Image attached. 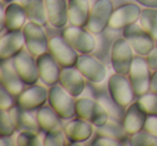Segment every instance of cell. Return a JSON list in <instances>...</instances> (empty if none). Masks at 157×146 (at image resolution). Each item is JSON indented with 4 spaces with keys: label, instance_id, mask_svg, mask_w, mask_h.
<instances>
[{
    "label": "cell",
    "instance_id": "74e56055",
    "mask_svg": "<svg viewBox=\"0 0 157 146\" xmlns=\"http://www.w3.org/2000/svg\"><path fill=\"white\" fill-rule=\"evenodd\" d=\"M135 1L144 8L157 9V0H135Z\"/></svg>",
    "mask_w": 157,
    "mask_h": 146
},
{
    "label": "cell",
    "instance_id": "8fae6325",
    "mask_svg": "<svg viewBox=\"0 0 157 146\" xmlns=\"http://www.w3.org/2000/svg\"><path fill=\"white\" fill-rule=\"evenodd\" d=\"M12 62L20 77L27 86L37 84L40 81L37 57L30 54L26 48L13 57Z\"/></svg>",
    "mask_w": 157,
    "mask_h": 146
},
{
    "label": "cell",
    "instance_id": "2e32d148",
    "mask_svg": "<svg viewBox=\"0 0 157 146\" xmlns=\"http://www.w3.org/2000/svg\"><path fill=\"white\" fill-rule=\"evenodd\" d=\"M48 101V88L40 84L29 85L16 98V104L27 111H37Z\"/></svg>",
    "mask_w": 157,
    "mask_h": 146
},
{
    "label": "cell",
    "instance_id": "8992f818",
    "mask_svg": "<svg viewBox=\"0 0 157 146\" xmlns=\"http://www.w3.org/2000/svg\"><path fill=\"white\" fill-rule=\"evenodd\" d=\"M75 101L76 99L59 84L48 87V103L63 120L72 119L76 116Z\"/></svg>",
    "mask_w": 157,
    "mask_h": 146
},
{
    "label": "cell",
    "instance_id": "f35d334b",
    "mask_svg": "<svg viewBox=\"0 0 157 146\" xmlns=\"http://www.w3.org/2000/svg\"><path fill=\"white\" fill-rule=\"evenodd\" d=\"M150 92H154V94H157V70H155V71L152 72Z\"/></svg>",
    "mask_w": 157,
    "mask_h": 146
},
{
    "label": "cell",
    "instance_id": "ffe728a7",
    "mask_svg": "<svg viewBox=\"0 0 157 146\" xmlns=\"http://www.w3.org/2000/svg\"><path fill=\"white\" fill-rule=\"evenodd\" d=\"M0 83H1V86H3L15 98H17L27 87V85L22 81L18 73L16 72L13 62H12V59L1 62V66H0Z\"/></svg>",
    "mask_w": 157,
    "mask_h": 146
},
{
    "label": "cell",
    "instance_id": "4fadbf2b",
    "mask_svg": "<svg viewBox=\"0 0 157 146\" xmlns=\"http://www.w3.org/2000/svg\"><path fill=\"white\" fill-rule=\"evenodd\" d=\"M142 8L139 3L127 2L117 7L113 12L109 28L115 31H123L125 28L139 23Z\"/></svg>",
    "mask_w": 157,
    "mask_h": 146
},
{
    "label": "cell",
    "instance_id": "7c38bea8",
    "mask_svg": "<svg viewBox=\"0 0 157 146\" xmlns=\"http://www.w3.org/2000/svg\"><path fill=\"white\" fill-rule=\"evenodd\" d=\"M48 52L53 55L61 68L75 67L80 57V54L60 35L52 36L50 38Z\"/></svg>",
    "mask_w": 157,
    "mask_h": 146
},
{
    "label": "cell",
    "instance_id": "277c9868",
    "mask_svg": "<svg viewBox=\"0 0 157 146\" xmlns=\"http://www.w3.org/2000/svg\"><path fill=\"white\" fill-rule=\"evenodd\" d=\"M107 87L114 102L124 109L129 107L133 102L135 98H137L128 75L114 72L108 80Z\"/></svg>",
    "mask_w": 157,
    "mask_h": 146
},
{
    "label": "cell",
    "instance_id": "e0dca14e",
    "mask_svg": "<svg viewBox=\"0 0 157 146\" xmlns=\"http://www.w3.org/2000/svg\"><path fill=\"white\" fill-rule=\"evenodd\" d=\"M40 81L48 87L59 84L61 73V66L57 62L50 52H45L37 57Z\"/></svg>",
    "mask_w": 157,
    "mask_h": 146
},
{
    "label": "cell",
    "instance_id": "d4e9b609",
    "mask_svg": "<svg viewBox=\"0 0 157 146\" xmlns=\"http://www.w3.org/2000/svg\"><path fill=\"white\" fill-rule=\"evenodd\" d=\"M38 125L41 132H48L55 129H60L63 127V118L53 110V107L48 105H43L39 110L36 111Z\"/></svg>",
    "mask_w": 157,
    "mask_h": 146
},
{
    "label": "cell",
    "instance_id": "e575fe53",
    "mask_svg": "<svg viewBox=\"0 0 157 146\" xmlns=\"http://www.w3.org/2000/svg\"><path fill=\"white\" fill-rule=\"evenodd\" d=\"M16 104V98L11 95L3 86H0V109L10 111Z\"/></svg>",
    "mask_w": 157,
    "mask_h": 146
},
{
    "label": "cell",
    "instance_id": "7a4b0ae2",
    "mask_svg": "<svg viewBox=\"0 0 157 146\" xmlns=\"http://www.w3.org/2000/svg\"><path fill=\"white\" fill-rule=\"evenodd\" d=\"M135 52L130 44L123 36H120L113 42L110 53V65L115 73L128 75L135 59Z\"/></svg>",
    "mask_w": 157,
    "mask_h": 146
},
{
    "label": "cell",
    "instance_id": "d6986e66",
    "mask_svg": "<svg viewBox=\"0 0 157 146\" xmlns=\"http://www.w3.org/2000/svg\"><path fill=\"white\" fill-rule=\"evenodd\" d=\"M88 82L82 73L76 69V67L63 68L61 69L60 77H59V85L63 87L71 96L74 98L81 97L85 92Z\"/></svg>",
    "mask_w": 157,
    "mask_h": 146
},
{
    "label": "cell",
    "instance_id": "5bb4252c",
    "mask_svg": "<svg viewBox=\"0 0 157 146\" xmlns=\"http://www.w3.org/2000/svg\"><path fill=\"white\" fill-rule=\"evenodd\" d=\"M63 129L69 144H81L86 143L94 137L96 127L87 120L75 116L63 124Z\"/></svg>",
    "mask_w": 157,
    "mask_h": 146
},
{
    "label": "cell",
    "instance_id": "ba28073f",
    "mask_svg": "<svg viewBox=\"0 0 157 146\" xmlns=\"http://www.w3.org/2000/svg\"><path fill=\"white\" fill-rule=\"evenodd\" d=\"M88 83L102 84L105 81L108 70L105 63L93 54H80L75 65Z\"/></svg>",
    "mask_w": 157,
    "mask_h": 146
},
{
    "label": "cell",
    "instance_id": "5b68a950",
    "mask_svg": "<svg viewBox=\"0 0 157 146\" xmlns=\"http://www.w3.org/2000/svg\"><path fill=\"white\" fill-rule=\"evenodd\" d=\"M114 10L115 8L112 0H95L86 28L95 36L105 32L109 28Z\"/></svg>",
    "mask_w": 157,
    "mask_h": 146
},
{
    "label": "cell",
    "instance_id": "9c48e42d",
    "mask_svg": "<svg viewBox=\"0 0 157 146\" xmlns=\"http://www.w3.org/2000/svg\"><path fill=\"white\" fill-rule=\"evenodd\" d=\"M122 36L128 41L136 55L146 57L156 45V41L142 28L139 23L125 28L122 31Z\"/></svg>",
    "mask_w": 157,
    "mask_h": 146
},
{
    "label": "cell",
    "instance_id": "cb8c5ba5",
    "mask_svg": "<svg viewBox=\"0 0 157 146\" xmlns=\"http://www.w3.org/2000/svg\"><path fill=\"white\" fill-rule=\"evenodd\" d=\"M9 112L14 124H15L17 132L23 130H30L38 133L41 132L39 125H38L36 111H27V110L21 107L20 105L15 104Z\"/></svg>",
    "mask_w": 157,
    "mask_h": 146
},
{
    "label": "cell",
    "instance_id": "44dd1931",
    "mask_svg": "<svg viewBox=\"0 0 157 146\" xmlns=\"http://www.w3.org/2000/svg\"><path fill=\"white\" fill-rule=\"evenodd\" d=\"M147 116L148 115L140 107L138 101H135L129 107H127L122 120L123 127L127 134L130 137L139 131L144 130Z\"/></svg>",
    "mask_w": 157,
    "mask_h": 146
},
{
    "label": "cell",
    "instance_id": "f546056e",
    "mask_svg": "<svg viewBox=\"0 0 157 146\" xmlns=\"http://www.w3.org/2000/svg\"><path fill=\"white\" fill-rule=\"evenodd\" d=\"M69 142L66 137L63 129H55L52 131H48L44 133L43 145L44 146H65L68 145Z\"/></svg>",
    "mask_w": 157,
    "mask_h": 146
},
{
    "label": "cell",
    "instance_id": "836d02e7",
    "mask_svg": "<svg viewBox=\"0 0 157 146\" xmlns=\"http://www.w3.org/2000/svg\"><path fill=\"white\" fill-rule=\"evenodd\" d=\"M92 146H122L124 145L122 141L112 137L110 135L102 134V133L95 132V135L92 137V141L88 143Z\"/></svg>",
    "mask_w": 157,
    "mask_h": 146
},
{
    "label": "cell",
    "instance_id": "7402d4cb",
    "mask_svg": "<svg viewBox=\"0 0 157 146\" xmlns=\"http://www.w3.org/2000/svg\"><path fill=\"white\" fill-rule=\"evenodd\" d=\"M50 26L54 29H63L69 23L68 0H44Z\"/></svg>",
    "mask_w": 157,
    "mask_h": 146
},
{
    "label": "cell",
    "instance_id": "ac0fdd59",
    "mask_svg": "<svg viewBox=\"0 0 157 146\" xmlns=\"http://www.w3.org/2000/svg\"><path fill=\"white\" fill-rule=\"evenodd\" d=\"M26 48L24 33L22 31H7L0 39V62L11 60Z\"/></svg>",
    "mask_w": 157,
    "mask_h": 146
},
{
    "label": "cell",
    "instance_id": "9a60e30c",
    "mask_svg": "<svg viewBox=\"0 0 157 146\" xmlns=\"http://www.w3.org/2000/svg\"><path fill=\"white\" fill-rule=\"evenodd\" d=\"M28 22L26 11L20 1H13L2 8L1 11V30L22 31Z\"/></svg>",
    "mask_w": 157,
    "mask_h": 146
},
{
    "label": "cell",
    "instance_id": "d590c367",
    "mask_svg": "<svg viewBox=\"0 0 157 146\" xmlns=\"http://www.w3.org/2000/svg\"><path fill=\"white\" fill-rule=\"evenodd\" d=\"M144 130L154 134L155 137H157V116H152V115L147 116Z\"/></svg>",
    "mask_w": 157,
    "mask_h": 146
},
{
    "label": "cell",
    "instance_id": "4dcf8cb0",
    "mask_svg": "<svg viewBox=\"0 0 157 146\" xmlns=\"http://www.w3.org/2000/svg\"><path fill=\"white\" fill-rule=\"evenodd\" d=\"M129 145L132 146H157V137L145 130L139 131L129 137Z\"/></svg>",
    "mask_w": 157,
    "mask_h": 146
},
{
    "label": "cell",
    "instance_id": "3957f363",
    "mask_svg": "<svg viewBox=\"0 0 157 146\" xmlns=\"http://www.w3.org/2000/svg\"><path fill=\"white\" fill-rule=\"evenodd\" d=\"M61 36L78 54H93L97 47V38L86 27L70 26L63 29Z\"/></svg>",
    "mask_w": 157,
    "mask_h": 146
},
{
    "label": "cell",
    "instance_id": "603a6c76",
    "mask_svg": "<svg viewBox=\"0 0 157 146\" xmlns=\"http://www.w3.org/2000/svg\"><path fill=\"white\" fill-rule=\"evenodd\" d=\"M90 0H68V15L69 24L72 26L86 27L90 20Z\"/></svg>",
    "mask_w": 157,
    "mask_h": 146
},
{
    "label": "cell",
    "instance_id": "30bf717a",
    "mask_svg": "<svg viewBox=\"0 0 157 146\" xmlns=\"http://www.w3.org/2000/svg\"><path fill=\"white\" fill-rule=\"evenodd\" d=\"M26 50L35 57L48 52L50 38L48 37L44 26L28 21L23 28Z\"/></svg>",
    "mask_w": 157,
    "mask_h": 146
},
{
    "label": "cell",
    "instance_id": "60d3db41",
    "mask_svg": "<svg viewBox=\"0 0 157 146\" xmlns=\"http://www.w3.org/2000/svg\"><path fill=\"white\" fill-rule=\"evenodd\" d=\"M3 3H10V2H13V1H16V0H1Z\"/></svg>",
    "mask_w": 157,
    "mask_h": 146
},
{
    "label": "cell",
    "instance_id": "d6a6232c",
    "mask_svg": "<svg viewBox=\"0 0 157 146\" xmlns=\"http://www.w3.org/2000/svg\"><path fill=\"white\" fill-rule=\"evenodd\" d=\"M1 124H0V137H13L16 130L15 124H14L13 119H12L11 115H10L9 111H5L1 110Z\"/></svg>",
    "mask_w": 157,
    "mask_h": 146
},
{
    "label": "cell",
    "instance_id": "52a82bcc",
    "mask_svg": "<svg viewBox=\"0 0 157 146\" xmlns=\"http://www.w3.org/2000/svg\"><path fill=\"white\" fill-rule=\"evenodd\" d=\"M152 70L146 60V57L136 55L128 77L137 98L150 92Z\"/></svg>",
    "mask_w": 157,
    "mask_h": 146
},
{
    "label": "cell",
    "instance_id": "f1b7e54d",
    "mask_svg": "<svg viewBox=\"0 0 157 146\" xmlns=\"http://www.w3.org/2000/svg\"><path fill=\"white\" fill-rule=\"evenodd\" d=\"M40 133L30 130L20 131L17 137H15V142L17 146H42L43 139H40Z\"/></svg>",
    "mask_w": 157,
    "mask_h": 146
},
{
    "label": "cell",
    "instance_id": "ab89813d",
    "mask_svg": "<svg viewBox=\"0 0 157 146\" xmlns=\"http://www.w3.org/2000/svg\"><path fill=\"white\" fill-rule=\"evenodd\" d=\"M12 137H1L0 140V145L1 146H6V145H16L15 142H11Z\"/></svg>",
    "mask_w": 157,
    "mask_h": 146
},
{
    "label": "cell",
    "instance_id": "83f0119b",
    "mask_svg": "<svg viewBox=\"0 0 157 146\" xmlns=\"http://www.w3.org/2000/svg\"><path fill=\"white\" fill-rule=\"evenodd\" d=\"M139 24L141 27L151 35V37L157 43V9L144 8L142 9Z\"/></svg>",
    "mask_w": 157,
    "mask_h": 146
},
{
    "label": "cell",
    "instance_id": "8d00e7d4",
    "mask_svg": "<svg viewBox=\"0 0 157 146\" xmlns=\"http://www.w3.org/2000/svg\"><path fill=\"white\" fill-rule=\"evenodd\" d=\"M146 60H147V63L152 71L157 70V43L152 50V52L146 56Z\"/></svg>",
    "mask_w": 157,
    "mask_h": 146
},
{
    "label": "cell",
    "instance_id": "1f68e13d",
    "mask_svg": "<svg viewBox=\"0 0 157 146\" xmlns=\"http://www.w3.org/2000/svg\"><path fill=\"white\" fill-rule=\"evenodd\" d=\"M137 101L147 115L157 116V94L147 92L138 98Z\"/></svg>",
    "mask_w": 157,
    "mask_h": 146
},
{
    "label": "cell",
    "instance_id": "484cf974",
    "mask_svg": "<svg viewBox=\"0 0 157 146\" xmlns=\"http://www.w3.org/2000/svg\"><path fill=\"white\" fill-rule=\"evenodd\" d=\"M26 11L28 21L37 23L42 26L48 24L44 0H20Z\"/></svg>",
    "mask_w": 157,
    "mask_h": 146
},
{
    "label": "cell",
    "instance_id": "4316f807",
    "mask_svg": "<svg viewBox=\"0 0 157 146\" xmlns=\"http://www.w3.org/2000/svg\"><path fill=\"white\" fill-rule=\"evenodd\" d=\"M95 132L110 135V137H115V139L122 141L124 144L125 142H127L129 144V135L126 133L124 127H123V122L121 120L110 118L105 126L98 127V128L95 129Z\"/></svg>",
    "mask_w": 157,
    "mask_h": 146
},
{
    "label": "cell",
    "instance_id": "6da1fadb",
    "mask_svg": "<svg viewBox=\"0 0 157 146\" xmlns=\"http://www.w3.org/2000/svg\"><path fill=\"white\" fill-rule=\"evenodd\" d=\"M76 116L90 122L96 128L105 126L110 119L109 112L105 107L96 100L90 97H78L75 101Z\"/></svg>",
    "mask_w": 157,
    "mask_h": 146
}]
</instances>
